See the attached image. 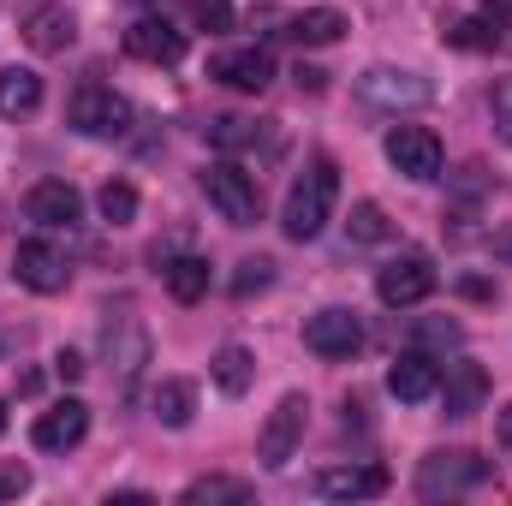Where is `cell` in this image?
I'll return each instance as SVG.
<instances>
[{"mask_svg":"<svg viewBox=\"0 0 512 506\" xmlns=\"http://www.w3.org/2000/svg\"><path fill=\"white\" fill-rule=\"evenodd\" d=\"M495 477V465L471 447H447V453H429L417 465V495L423 501H453V495H471Z\"/></svg>","mask_w":512,"mask_h":506,"instance_id":"cell-2","label":"cell"},{"mask_svg":"<svg viewBox=\"0 0 512 506\" xmlns=\"http://www.w3.org/2000/svg\"><path fill=\"white\" fill-rule=\"evenodd\" d=\"M203 197L221 209L227 227H256L262 221V185H256V173H245L239 161L203 167Z\"/></svg>","mask_w":512,"mask_h":506,"instance_id":"cell-3","label":"cell"},{"mask_svg":"<svg viewBox=\"0 0 512 506\" xmlns=\"http://www.w3.org/2000/svg\"><path fill=\"white\" fill-rule=\"evenodd\" d=\"M12 274H18V286H30V292L54 298V292H66L72 262H66V251H54L48 239H24V245L12 251Z\"/></svg>","mask_w":512,"mask_h":506,"instance_id":"cell-9","label":"cell"},{"mask_svg":"<svg viewBox=\"0 0 512 506\" xmlns=\"http://www.w3.org/2000/svg\"><path fill=\"white\" fill-rule=\"evenodd\" d=\"M161 280L179 304H197L209 292V262L203 256H173V262H161Z\"/></svg>","mask_w":512,"mask_h":506,"instance_id":"cell-24","label":"cell"},{"mask_svg":"<svg viewBox=\"0 0 512 506\" xmlns=\"http://www.w3.org/2000/svg\"><path fill=\"white\" fill-rule=\"evenodd\" d=\"M54 370H60V381H78V376H84V358H78V352H60V358H54Z\"/></svg>","mask_w":512,"mask_h":506,"instance_id":"cell-36","label":"cell"},{"mask_svg":"<svg viewBox=\"0 0 512 506\" xmlns=\"http://www.w3.org/2000/svg\"><path fill=\"white\" fill-rule=\"evenodd\" d=\"M96 203H102V221H108V227H131V221H137V185H131V179H108Z\"/></svg>","mask_w":512,"mask_h":506,"instance_id":"cell-28","label":"cell"},{"mask_svg":"<svg viewBox=\"0 0 512 506\" xmlns=\"http://www.w3.org/2000/svg\"><path fill=\"white\" fill-rule=\"evenodd\" d=\"M304 346H310L316 358H352V352L364 346L358 310H316V316L304 322Z\"/></svg>","mask_w":512,"mask_h":506,"instance_id":"cell-13","label":"cell"},{"mask_svg":"<svg viewBox=\"0 0 512 506\" xmlns=\"http://www.w3.org/2000/svg\"><path fill=\"white\" fill-rule=\"evenodd\" d=\"M507 256H512V239H507Z\"/></svg>","mask_w":512,"mask_h":506,"instance_id":"cell-40","label":"cell"},{"mask_svg":"<svg viewBox=\"0 0 512 506\" xmlns=\"http://www.w3.org/2000/svg\"><path fill=\"white\" fill-rule=\"evenodd\" d=\"M102 340H108V364H114V376H120V387H137V376H143V364H149V328L137 322V310L131 304H120V316L102 328Z\"/></svg>","mask_w":512,"mask_h":506,"instance_id":"cell-8","label":"cell"},{"mask_svg":"<svg viewBox=\"0 0 512 506\" xmlns=\"http://www.w3.org/2000/svg\"><path fill=\"white\" fill-rule=\"evenodd\" d=\"M209 78L227 84V90H245V96H262L274 84V54L268 48H221L209 60Z\"/></svg>","mask_w":512,"mask_h":506,"instance_id":"cell-12","label":"cell"},{"mask_svg":"<svg viewBox=\"0 0 512 506\" xmlns=\"http://www.w3.org/2000/svg\"><path fill=\"white\" fill-rule=\"evenodd\" d=\"M42 108V78L30 66H0V114L6 120H24Z\"/></svg>","mask_w":512,"mask_h":506,"instance_id":"cell-22","label":"cell"},{"mask_svg":"<svg viewBox=\"0 0 512 506\" xmlns=\"http://www.w3.org/2000/svg\"><path fill=\"white\" fill-rule=\"evenodd\" d=\"M429 292H435L429 256H393L382 274H376V298H382L387 310H411V304H423Z\"/></svg>","mask_w":512,"mask_h":506,"instance_id":"cell-11","label":"cell"},{"mask_svg":"<svg viewBox=\"0 0 512 506\" xmlns=\"http://www.w3.org/2000/svg\"><path fill=\"white\" fill-rule=\"evenodd\" d=\"M489 114H495V131L512 143V78H501V84L489 90Z\"/></svg>","mask_w":512,"mask_h":506,"instance_id":"cell-33","label":"cell"},{"mask_svg":"<svg viewBox=\"0 0 512 506\" xmlns=\"http://www.w3.org/2000/svg\"><path fill=\"white\" fill-rule=\"evenodd\" d=\"M126 54L143 66H179L185 60V30H173L167 18H137L126 30Z\"/></svg>","mask_w":512,"mask_h":506,"instance_id":"cell-15","label":"cell"},{"mask_svg":"<svg viewBox=\"0 0 512 506\" xmlns=\"http://www.w3.org/2000/svg\"><path fill=\"white\" fill-rule=\"evenodd\" d=\"M346 239H352V245H387V239H393V221H387L382 203H352Z\"/></svg>","mask_w":512,"mask_h":506,"instance_id":"cell-27","label":"cell"},{"mask_svg":"<svg viewBox=\"0 0 512 506\" xmlns=\"http://www.w3.org/2000/svg\"><path fill=\"white\" fill-rule=\"evenodd\" d=\"M24 489H30V471L18 459H0V501H18Z\"/></svg>","mask_w":512,"mask_h":506,"instance_id":"cell-34","label":"cell"},{"mask_svg":"<svg viewBox=\"0 0 512 506\" xmlns=\"http://www.w3.org/2000/svg\"><path fill=\"white\" fill-rule=\"evenodd\" d=\"M149 417H155V423H167V429H185V423L197 417V387H191V381H179V376L155 381V387H149Z\"/></svg>","mask_w":512,"mask_h":506,"instance_id":"cell-21","label":"cell"},{"mask_svg":"<svg viewBox=\"0 0 512 506\" xmlns=\"http://www.w3.org/2000/svg\"><path fill=\"white\" fill-rule=\"evenodd\" d=\"M274 280V262L268 256H251V262H239V274H233V298H251Z\"/></svg>","mask_w":512,"mask_h":506,"instance_id":"cell-32","label":"cell"},{"mask_svg":"<svg viewBox=\"0 0 512 506\" xmlns=\"http://www.w3.org/2000/svg\"><path fill=\"white\" fill-rule=\"evenodd\" d=\"M441 399H447V417H477L489 399V370L483 364H447Z\"/></svg>","mask_w":512,"mask_h":506,"instance_id":"cell-20","label":"cell"},{"mask_svg":"<svg viewBox=\"0 0 512 506\" xmlns=\"http://www.w3.org/2000/svg\"><path fill=\"white\" fill-rule=\"evenodd\" d=\"M334 203H340V167H334L328 155H316V161L292 179V191H286V209H280L286 239L310 245V239L334 221Z\"/></svg>","mask_w":512,"mask_h":506,"instance_id":"cell-1","label":"cell"},{"mask_svg":"<svg viewBox=\"0 0 512 506\" xmlns=\"http://www.w3.org/2000/svg\"><path fill=\"white\" fill-rule=\"evenodd\" d=\"M66 120L72 131H84V137H126L131 131V102L126 96H114L108 84H78L72 90V102H66Z\"/></svg>","mask_w":512,"mask_h":506,"instance_id":"cell-4","label":"cell"},{"mask_svg":"<svg viewBox=\"0 0 512 506\" xmlns=\"http://www.w3.org/2000/svg\"><path fill=\"white\" fill-rule=\"evenodd\" d=\"M483 6H489V12H512V0H483Z\"/></svg>","mask_w":512,"mask_h":506,"instance_id":"cell-38","label":"cell"},{"mask_svg":"<svg viewBox=\"0 0 512 506\" xmlns=\"http://www.w3.org/2000/svg\"><path fill=\"white\" fill-rule=\"evenodd\" d=\"M387 161L405 179H441V137L429 126H393L387 131Z\"/></svg>","mask_w":512,"mask_h":506,"instance_id":"cell-10","label":"cell"},{"mask_svg":"<svg viewBox=\"0 0 512 506\" xmlns=\"http://www.w3.org/2000/svg\"><path fill=\"white\" fill-rule=\"evenodd\" d=\"M447 42H453V48H501V24H489V18H459V24L447 30Z\"/></svg>","mask_w":512,"mask_h":506,"instance_id":"cell-29","label":"cell"},{"mask_svg":"<svg viewBox=\"0 0 512 506\" xmlns=\"http://www.w3.org/2000/svg\"><path fill=\"white\" fill-rule=\"evenodd\" d=\"M24 42H30L36 54H66V48L78 42V12H72V6H36V12L24 18Z\"/></svg>","mask_w":512,"mask_h":506,"instance_id":"cell-19","label":"cell"},{"mask_svg":"<svg viewBox=\"0 0 512 506\" xmlns=\"http://www.w3.org/2000/svg\"><path fill=\"white\" fill-rule=\"evenodd\" d=\"M209 376H215V387H221L227 399H239V393L256 381V358L245 352V346H221V352L209 358Z\"/></svg>","mask_w":512,"mask_h":506,"instance_id":"cell-23","label":"cell"},{"mask_svg":"<svg viewBox=\"0 0 512 506\" xmlns=\"http://www.w3.org/2000/svg\"><path fill=\"white\" fill-rule=\"evenodd\" d=\"M316 495H328V501H376V495H387V471L382 465H334V471L316 477Z\"/></svg>","mask_w":512,"mask_h":506,"instance_id":"cell-18","label":"cell"},{"mask_svg":"<svg viewBox=\"0 0 512 506\" xmlns=\"http://www.w3.org/2000/svg\"><path fill=\"white\" fill-rule=\"evenodd\" d=\"M298 90L322 96V90H328V72H316V66H298Z\"/></svg>","mask_w":512,"mask_h":506,"instance_id":"cell-35","label":"cell"},{"mask_svg":"<svg viewBox=\"0 0 512 506\" xmlns=\"http://www.w3.org/2000/svg\"><path fill=\"white\" fill-rule=\"evenodd\" d=\"M358 96H364L370 108L399 114V108H429V102H435V84H429L423 72H405V66H370V72L358 78Z\"/></svg>","mask_w":512,"mask_h":506,"instance_id":"cell-5","label":"cell"},{"mask_svg":"<svg viewBox=\"0 0 512 506\" xmlns=\"http://www.w3.org/2000/svg\"><path fill=\"white\" fill-rule=\"evenodd\" d=\"M0 435H6V405H0Z\"/></svg>","mask_w":512,"mask_h":506,"instance_id":"cell-39","label":"cell"},{"mask_svg":"<svg viewBox=\"0 0 512 506\" xmlns=\"http://www.w3.org/2000/svg\"><path fill=\"white\" fill-rule=\"evenodd\" d=\"M387 393L399 399V405H423V399H435L441 393V364L429 358V352H405V358H393V370H387Z\"/></svg>","mask_w":512,"mask_h":506,"instance_id":"cell-17","label":"cell"},{"mask_svg":"<svg viewBox=\"0 0 512 506\" xmlns=\"http://www.w3.org/2000/svg\"><path fill=\"white\" fill-rule=\"evenodd\" d=\"M84 435H90V405H84V399H60V405H48V411L36 417V429H30V441H36L42 453H72Z\"/></svg>","mask_w":512,"mask_h":506,"instance_id":"cell-14","label":"cell"},{"mask_svg":"<svg viewBox=\"0 0 512 506\" xmlns=\"http://www.w3.org/2000/svg\"><path fill=\"white\" fill-rule=\"evenodd\" d=\"M256 489L245 483V477H197L191 489H185V506H215V501H233V506H245Z\"/></svg>","mask_w":512,"mask_h":506,"instance_id":"cell-26","label":"cell"},{"mask_svg":"<svg viewBox=\"0 0 512 506\" xmlns=\"http://www.w3.org/2000/svg\"><path fill=\"white\" fill-rule=\"evenodd\" d=\"M185 6H191V24L197 30H209V36L233 30V0H185Z\"/></svg>","mask_w":512,"mask_h":506,"instance_id":"cell-30","label":"cell"},{"mask_svg":"<svg viewBox=\"0 0 512 506\" xmlns=\"http://www.w3.org/2000/svg\"><path fill=\"white\" fill-rule=\"evenodd\" d=\"M262 24H280V30H268V36H286V42H298V48H328V42H340L346 36V12L340 6H304V12H251Z\"/></svg>","mask_w":512,"mask_h":506,"instance_id":"cell-7","label":"cell"},{"mask_svg":"<svg viewBox=\"0 0 512 506\" xmlns=\"http://www.w3.org/2000/svg\"><path fill=\"white\" fill-rule=\"evenodd\" d=\"M411 340H417V352H429V346H435V352H447V346H459V340H465V328H459V322H417V328H411Z\"/></svg>","mask_w":512,"mask_h":506,"instance_id":"cell-31","label":"cell"},{"mask_svg":"<svg viewBox=\"0 0 512 506\" xmlns=\"http://www.w3.org/2000/svg\"><path fill=\"white\" fill-rule=\"evenodd\" d=\"M495 441H501V447L512 453V405L501 411V417H495Z\"/></svg>","mask_w":512,"mask_h":506,"instance_id":"cell-37","label":"cell"},{"mask_svg":"<svg viewBox=\"0 0 512 506\" xmlns=\"http://www.w3.org/2000/svg\"><path fill=\"white\" fill-rule=\"evenodd\" d=\"M262 137H268V120H245V114H221V120H209V143H215V149H227V155L256 149Z\"/></svg>","mask_w":512,"mask_h":506,"instance_id":"cell-25","label":"cell"},{"mask_svg":"<svg viewBox=\"0 0 512 506\" xmlns=\"http://www.w3.org/2000/svg\"><path fill=\"white\" fill-rule=\"evenodd\" d=\"M304 417H310V399H304V393H286V399L268 411V423H262V435H256V459H262L268 471H286V459H292L298 441H304Z\"/></svg>","mask_w":512,"mask_h":506,"instance_id":"cell-6","label":"cell"},{"mask_svg":"<svg viewBox=\"0 0 512 506\" xmlns=\"http://www.w3.org/2000/svg\"><path fill=\"white\" fill-rule=\"evenodd\" d=\"M24 215H30L36 227H78V221H84V197H78V185H66V179H42V185H30Z\"/></svg>","mask_w":512,"mask_h":506,"instance_id":"cell-16","label":"cell"}]
</instances>
